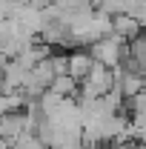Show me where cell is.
<instances>
[{
  "mask_svg": "<svg viewBox=\"0 0 146 149\" xmlns=\"http://www.w3.org/2000/svg\"><path fill=\"white\" fill-rule=\"evenodd\" d=\"M112 26H115V35L117 37H123V40H132V37H138L140 35V32H146V26L143 23H140V17H138V15H115V17H112Z\"/></svg>",
  "mask_w": 146,
  "mask_h": 149,
  "instance_id": "277c9868",
  "label": "cell"
},
{
  "mask_svg": "<svg viewBox=\"0 0 146 149\" xmlns=\"http://www.w3.org/2000/svg\"><path fill=\"white\" fill-rule=\"evenodd\" d=\"M23 132H26V112L0 115V138H6V141H17Z\"/></svg>",
  "mask_w": 146,
  "mask_h": 149,
  "instance_id": "5b68a950",
  "label": "cell"
},
{
  "mask_svg": "<svg viewBox=\"0 0 146 149\" xmlns=\"http://www.w3.org/2000/svg\"><path fill=\"white\" fill-rule=\"evenodd\" d=\"M6 92V80H3V74H0V95Z\"/></svg>",
  "mask_w": 146,
  "mask_h": 149,
  "instance_id": "30bf717a",
  "label": "cell"
},
{
  "mask_svg": "<svg viewBox=\"0 0 146 149\" xmlns=\"http://www.w3.org/2000/svg\"><path fill=\"white\" fill-rule=\"evenodd\" d=\"M29 74L35 77V80L40 83V86H46V89H49V86H52V80L57 77L55 66H52V57H46V60H40V63H37L35 69H29Z\"/></svg>",
  "mask_w": 146,
  "mask_h": 149,
  "instance_id": "8992f818",
  "label": "cell"
},
{
  "mask_svg": "<svg viewBox=\"0 0 146 149\" xmlns=\"http://www.w3.org/2000/svg\"><path fill=\"white\" fill-rule=\"evenodd\" d=\"M26 3H32V6H37V9H49L55 0H26Z\"/></svg>",
  "mask_w": 146,
  "mask_h": 149,
  "instance_id": "9c48e42d",
  "label": "cell"
},
{
  "mask_svg": "<svg viewBox=\"0 0 146 149\" xmlns=\"http://www.w3.org/2000/svg\"><path fill=\"white\" fill-rule=\"evenodd\" d=\"M135 15H138V17H140V23L146 26V0H140V6L135 9Z\"/></svg>",
  "mask_w": 146,
  "mask_h": 149,
  "instance_id": "ba28073f",
  "label": "cell"
},
{
  "mask_svg": "<svg viewBox=\"0 0 146 149\" xmlns=\"http://www.w3.org/2000/svg\"><path fill=\"white\" fill-rule=\"evenodd\" d=\"M92 66H95V55L89 52V46H77L69 52V74H72L74 80H86L92 72Z\"/></svg>",
  "mask_w": 146,
  "mask_h": 149,
  "instance_id": "3957f363",
  "label": "cell"
},
{
  "mask_svg": "<svg viewBox=\"0 0 146 149\" xmlns=\"http://www.w3.org/2000/svg\"><path fill=\"white\" fill-rule=\"evenodd\" d=\"M89 52L95 55L97 63H103V66H109V69H117V66L123 63V55H126V40L112 32V35L100 37L97 43H92Z\"/></svg>",
  "mask_w": 146,
  "mask_h": 149,
  "instance_id": "6da1fadb",
  "label": "cell"
},
{
  "mask_svg": "<svg viewBox=\"0 0 146 149\" xmlns=\"http://www.w3.org/2000/svg\"><path fill=\"white\" fill-rule=\"evenodd\" d=\"M112 89H115V69H109V66L95 60L89 77L80 83V97H103Z\"/></svg>",
  "mask_w": 146,
  "mask_h": 149,
  "instance_id": "7a4b0ae2",
  "label": "cell"
},
{
  "mask_svg": "<svg viewBox=\"0 0 146 149\" xmlns=\"http://www.w3.org/2000/svg\"><path fill=\"white\" fill-rule=\"evenodd\" d=\"M126 55L140 60V63H146V32H140L138 37H132L126 43Z\"/></svg>",
  "mask_w": 146,
  "mask_h": 149,
  "instance_id": "52a82bcc",
  "label": "cell"
}]
</instances>
